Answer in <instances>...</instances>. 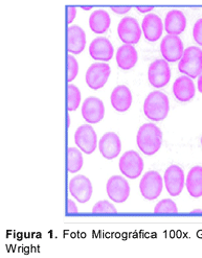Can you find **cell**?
Instances as JSON below:
<instances>
[{
    "instance_id": "20",
    "label": "cell",
    "mask_w": 202,
    "mask_h": 258,
    "mask_svg": "<svg viewBox=\"0 0 202 258\" xmlns=\"http://www.w3.org/2000/svg\"><path fill=\"white\" fill-rule=\"evenodd\" d=\"M110 102L113 109L118 112H126L132 105V93L127 86L119 85L110 95Z\"/></svg>"
},
{
    "instance_id": "18",
    "label": "cell",
    "mask_w": 202,
    "mask_h": 258,
    "mask_svg": "<svg viewBox=\"0 0 202 258\" xmlns=\"http://www.w3.org/2000/svg\"><path fill=\"white\" fill-rule=\"evenodd\" d=\"M164 27L162 18L157 16L156 14H148L141 23L142 33L145 35V38L150 42H156L161 39Z\"/></svg>"
},
{
    "instance_id": "21",
    "label": "cell",
    "mask_w": 202,
    "mask_h": 258,
    "mask_svg": "<svg viewBox=\"0 0 202 258\" xmlns=\"http://www.w3.org/2000/svg\"><path fill=\"white\" fill-rule=\"evenodd\" d=\"M86 46V34L79 25H71L67 28V51L80 54Z\"/></svg>"
},
{
    "instance_id": "28",
    "label": "cell",
    "mask_w": 202,
    "mask_h": 258,
    "mask_svg": "<svg viewBox=\"0 0 202 258\" xmlns=\"http://www.w3.org/2000/svg\"><path fill=\"white\" fill-rule=\"evenodd\" d=\"M79 74V64L75 56L68 54L67 56V82H73Z\"/></svg>"
},
{
    "instance_id": "22",
    "label": "cell",
    "mask_w": 202,
    "mask_h": 258,
    "mask_svg": "<svg viewBox=\"0 0 202 258\" xmlns=\"http://www.w3.org/2000/svg\"><path fill=\"white\" fill-rule=\"evenodd\" d=\"M115 60H117V64L121 69L129 70L136 65L138 61V53L133 45L124 44L118 49L117 54H115Z\"/></svg>"
},
{
    "instance_id": "24",
    "label": "cell",
    "mask_w": 202,
    "mask_h": 258,
    "mask_svg": "<svg viewBox=\"0 0 202 258\" xmlns=\"http://www.w3.org/2000/svg\"><path fill=\"white\" fill-rule=\"evenodd\" d=\"M111 24V18L105 10H96L89 17L90 30L97 35L104 34Z\"/></svg>"
},
{
    "instance_id": "3",
    "label": "cell",
    "mask_w": 202,
    "mask_h": 258,
    "mask_svg": "<svg viewBox=\"0 0 202 258\" xmlns=\"http://www.w3.org/2000/svg\"><path fill=\"white\" fill-rule=\"evenodd\" d=\"M178 69L191 79L199 78L202 74V49L196 46L187 47L179 61Z\"/></svg>"
},
{
    "instance_id": "15",
    "label": "cell",
    "mask_w": 202,
    "mask_h": 258,
    "mask_svg": "<svg viewBox=\"0 0 202 258\" xmlns=\"http://www.w3.org/2000/svg\"><path fill=\"white\" fill-rule=\"evenodd\" d=\"M98 150L105 159L112 160L120 155L122 151V142L118 134L107 132L98 141Z\"/></svg>"
},
{
    "instance_id": "33",
    "label": "cell",
    "mask_w": 202,
    "mask_h": 258,
    "mask_svg": "<svg viewBox=\"0 0 202 258\" xmlns=\"http://www.w3.org/2000/svg\"><path fill=\"white\" fill-rule=\"evenodd\" d=\"M67 212L68 213H77V212H79V209H78L76 203L74 202L73 200H68L67 201Z\"/></svg>"
},
{
    "instance_id": "7",
    "label": "cell",
    "mask_w": 202,
    "mask_h": 258,
    "mask_svg": "<svg viewBox=\"0 0 202 258\" xmlns=\"http://www.w3.org/2000/svg\"><path fill=\"white\" fill-rule=\"evenodd\" d=\"M164 184L170 196H179L182 192L185 185V177L183 169L175 164L169 166L165 171Z\"/></svg>"
},
{
    "instance_id": "1",
    "label": "cell",
    "mask_w": 202,
    "mask_h": 258,
    "mask_svg": "<svg viewBox=\"0 0 202 258\" xmlns=\"http://www.w3.org/2000/svg\"><path fill=\"white\" fill-rule=\"evenodd\" d=\"M136 143L139 150L145 155H154L162 148V130L153 123H146L141 125L137 132Z\"/></svg>"
},
{
    "instance_id": "37",
    "label": "cell",
    "mask_w": 202,
    "mask_h": 258,
    "mask_svg": "<svg viewBox=\"0 0 202 258\" xmlns=\"http://www.w3.org/2000/svg\"><path fill=\"white\" fill-rule=\"evenodd\" d=\"M192 213H201L202 214V210L201 209H195L192 211Z\"/></svg>"
},
{
    "instance_id": "6",
    "label": "cell",
    "mask_w": 202,
    "mask_h": 258,
    "mask_svg": "<svg viewBox=\"0 0 202 258\" xmlns=\"http://www.w3.org/2000/svg\"><path fill=\"white\" fill-rule=\"evenodd\" d=\"M164 187L162 176L155 170H150L142 176L139 183V190L147 200H155L161 196Z\"/></svg>"
},
{
    "instance_id": "11",
    "label": "cell",
    "mask_w": 202,
    "mask_h": 258,
    "mask_svg": "<svg viewBox=\"0 0 202 258\" xmlns=\"http://www.w3.org/2000/svg\"><path fill=\"white\" fill-rule=\"evenodd\" d=\"M68 189L79 203H86L91 199L93 194V187L91 181L83 175L75 176L69 181Z\"/></svg>"
},
{
    "instance_id": "16",
    "label": "cell",
    "mask_w": 202,
    "mask_h": 258,
    "mask_svg": "<svg viewBox=\"0 0 202 258\" xmlns=\"http://www.w3.org/2000/svg\"><path fill=\"white\" fill-rule=\"evenodd\" d=\"M173 93L179 102H190L196 95V86L193 79L187 76L177 78L173 84Z\"/></svg>"
},
{
    "instance_id": "10",
    "label": "cell",
    "mask_w": 202,
    "mask_h": 258,
    "mask_svg": "<svg viewBox=\"0 0 202 258\" xmlns=\"http://www.w3.org/2000/svg\"><path fill=\"white\" fill-rule=\"evenodd\" d=\"M75 143L85 154H92L97 147V134L89 124H84L77 128L75 133Z\"/></svg>"
},
{
    "instance_id": "26",
    "label": "cell",
    "mask_w": 202,
    "mask_h": 258,
    "mask_svg": "<svg viewBox=\"0 0 202 258\" xmlns=\"http://www.w3.org/2000/svg\"><path fill=\"white\" fill-rule=\"evenodd\" d=\"M81 91L76 85L68 84L67 85V110L69 112L76 111L81 104Z\"/></svg>"
},
{
    "instance_id": "32",
    "label": "cell",
    "mask_w": 202,
    "mask_h": 258,
    "mask_svg": "<svg viewBox=\"0 0 202 258\" xmlns=\"http://www.w3.org/2000/svg\"><path fill=\"white\" fill-rule=\"evenodd\" d=\"M111 10L114 13L120 14V15H121V14L128 13L130 10H131V7H130V6H112Z\"/></svg>"
},
{
    "instance_id": "2",
    "label": "cell",
    "mask_w": 202,
    "mask_h": 258,
    "mask_svg": "<svg viewBox=\"0 0 202 258\" xmlns=\"http://www.w3.org/2000/svg\"><path fill=\"white\" fill-rule=\"evenodd\" d=\"M170 111L168 96L162 91L151 92L143 103V112L152 121H162L167 118Z\"/></svg>"
},
{
    "instance_id": "38",
    "label": "cell",
    "mask_w": 202,
    "mask_h": 258,
    "mask_svg": "<svg viewBox=\"0 0 202 258\" xmlns=\"http://www.w3.org/2000/svg\"><path fill=\"white\" fill-rule=\"evenodd\" d=\"M201 146H202V136H201Z\"/></svg>"
},
{
    "instance_id": "35",
    "label": "cell",
    "mask_w": 202,
    "mask_h": 258,
    "mask_svg": "<svg viewBox=\"0 0 202 258\" xmlns=\"http://www.w3.org/2000/svg\"><path fill=\"white\" fill-rule=\"evenodd\" d=\"M198 90L202 93V74L198 78Z\"/></svg>"
},
{
    "instance_id": "8",
    "label": "cell",
    "mask_w": 202,
    "mask_h": 258,
    "mask_svg": "<svg viewBox=\"0 0 202 258\" xmlns=\"http://www.w3.org/2000/svg\"><path fill=\"white\" fill-rule=\"evenodd\" d=\"M183 42L178 36H166L161 43V52L165 61L175 63L180 61L184 53Z\"/></svg>"
},
{
    "instance_id": "5",
    "label": "cell",
    "mask_w": 202,
    "mask_h": 258,
    "mask_svg": "<svg viewBox=\"0 0 202 258\" xmlns=\"http://www.w3.org/2000/svg\"><path fill=\"white\" fill-rule=\"evenodd\" d=\"M142 30L133 17H124L118 25V35L127 45H135L141 38Z\"/></svg>"
},
{
    "instance_id": "30",
    "label": "cell",
    "mask_w": 202,
    "mask_h": 258,
    "mask_svg": "<svg viewBox=\"0 0 202 258\" xmlns=\"http://www.w3.org/2000/svg\"><path fill=\"white\" fill-rule=\"evenodd\" d=\"M193 37L197 44L202 46V18L198 19L194 25Z\"/></svg>"
},
{
    "instance_id": "23",
    "label": "cell",
    "mask_w": 202,
    "mask_h": 258,
    "mask_svg": "<svg viewBox=\"0 0 202 258\" xmlns=\"http://www.w3.org/2000/svg\"><path fill=\"white\" fill-rule=\"evenodd\" d=\"M186 190L193 198L202 197V166L191 168L186 177Z\"/></svg>"
},
{
    "instance_id": "12",
    "label": "cell",
    "mask_w": 202,
    "mask_h": 258,
    "mask_svg": "<svg viewBox=\"0 0 202 258\" xmlns=\"http://www.w3.org/2000/svg\"><path fill=\"white\" fill-rule=\"evenodd\" d=\"M105 115V107L102 100L97 97L90 96L86 98L82 104V116L90 124L102 121Z\"/></svg>"
},
{
    "instance_id": "17",
    "label": "cell",
    "mask_w": 202,
    "mask_h": 258,
    "mask_svg": "<svg viewBox=\"0 0 202 258\" xmlns=\"http://www.w3.org/2000/svg\"><path fill=\"white\" fill-rule=\"evenodd\" d=\"M114 53L111 42L104 37L95 38L89 45V54L95 61L108 62L112 59Z\"/></svg>"
},
{
    "instance_id": "27",
    "label": "cell",
    "mask_w": 202,
    "mask_h": 258,
    "mask_svg": "<svg viewBox=\"0 0 202 258\" xmlns=\"http://www.w3.org/2000/svg\"><path fill=\"white\" fill-rule=\"evenodd\" d=\"M155 213H177L178 207L174 201L171 199H164L158 202L154 208Z\"/></svg>"
},
{
    "instance_id": "9",
    "label": "cell",
    "mask_w": 202,
    "mask_h": 258,
    "mask_svg": "<svg viewBox=\"0 0 202 258\" xmlns=\"http://www.w3.org/2000/svg\"><path fill=\"white\" fill-rule=\"evenodd\" d=\"M111 74L110 66L106 63H94L86 71L85 80L88 87L93 90L103 88Z\"/></svg>"
},
{
    "instance_id": "4",
    "label": "cell",
    "mask_w": 202,
    "mask_h": 258,
    "mask_svg": "<svg viewBox=\"0 0 202 258\" xmlns=\"http://www.w3.org/2000/svg\"><path fill=\"white\" fill-rule=\"evenodd\" d=\"M145 163L141 156L136 151L126 152L120 159L119 168L121 173L128 179H137L141 174Z\"/></svg>"
},
{
    "instance_id": "19",
    "label": "cell",
    "mask_w": 202,
    "mask_h": 258,
    "mask_svg": "<svg viewBox=\"0 0 202 258\" xmlns=\"http://www.w3.org/2000/svg\"><path fill=\"white\" fill-rule=\"evenodd\" d=\"M187 20L183 12L179 10H171L167 13L164 26L168 35L179 36L184 32Z\"/></svg>"
},
{
    "instance_id": "29",
    "label": "cell",
    "mask_w": 202,
    "mask_h": 258,
    "mask_svg": "<svg viewBox=\"0 0 202 258\" xmlns=\"http://www.w3.org/2000/svg\"><path fill=\"white\" fill-rule=\"evenodd\" d=\"M92 212L93 213H117L118 210L112 203L109 202V201L102 200V201H98V202L93 206Z\"/></svg>"
},
{
    "instance_id": "14",
    "label": "cell",
    "mask_w": 202,
    "mask_h": 258,
    "mask_svg": "<svg viewBox=\"0 0 202 258\" xmlns=\"http://www.w3.org/2000/svg\"><path fill=\"white\" fill-rule=\"evenodd\" d=\"M150 84L155 88H163L171 80V69L169 63L163 59L154 61L148 71Z\"/></svg>"
},
{
    "instance_id": "31",
    "label": "cell",
    "mask_w": 202,
    "mask_h": 258,
    "mask_svg": "<svg viewBox=\"0 0 202 258\" xmlns=\"http://www.w3.org/2000/svg\"><path fill=\"white\" fill-rule=\"evenodd\" d=\"M77 15V9L76 7L68 6L67 7V24H70L76 18Z\"/></svg>"
},
{
    "instance_id": "34",
    "label": "cell",
    "mask_w": 202,
    "mask_h": 258,
    "mask_svg": "<svg viewBox=\"0 0 202 258\" xmlns=\"http://www.w3.org/2000/svg\"><path fill=\"white\" fill-rule=\"evenodd\" d=\"M136 9L140 13H149L154 9V7L153 6H137Z\"/></svg>"
},
{
    "instance_id": "13",
    "label": "cell",
    "mask_w": 202,
    "mask_h": 258,
    "mask_svg": "<svg viewBox=\"0 0 202 258\" xmlns=\"http://www.w3.org/2000/svg\"><path fill=\"white\" fill-rule=\"evenodd\" d=\"M106 191L109 199L115 203H124L130 196V185L121 176H112L106 184Z\"/></svg>"
},
{
    "instance_id": "25",
    "label": "cell",
    "mask_w": 202,
    "mask_h": 258,
    "mask_svg": "<svg viewBox=\"0 0 202 258\" xmlns=\"http://www.w3.org/2000/svg\"><path fill=\"white\" fill-rule=\"evenodd\" d=\"M84 159L79 148L70 147L67 149V170L70 174H76L83 167Z\"/></svg>"
},
{
    "instance_id": "36",
    "label": "cell",
    "mask_w": 202,
    "mask_h": 258,
    "mask_svg": "<svg viewBox=\"0 0 202 258\" xmlns=\"http://www.w3.org/2000/svg\"><path fill=\"white\" fill-rule=\"evenodd\" d=\"M81 8H82L83 10H85V11H89V10H91L93 7H92V6H81Z\"/></svg>"
}]
</instances>
